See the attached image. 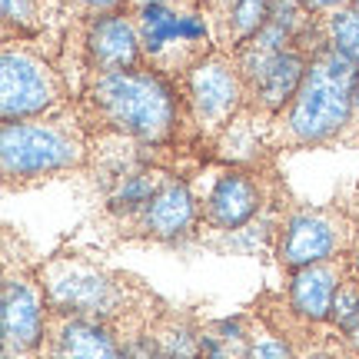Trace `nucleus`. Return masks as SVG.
I'll list each match as a JSON object with an SVG mask.
<instances>
[{
	"label": "nucleus",
	"instance_id": "423d86ee",
	"mask_svg": "<svg viewBox=\"0 0 359 359\" xmlns=\"http://www.w3.org/2000/svg\"><path fill=\"white\" fill-rule=\"evenodd\" d=\"M74 87L40 40H7L0 50V116L4 123L40 120L74 107Z\"/></svg>",
	"mask_w": 359,
	"mask_h": 359
},
{
	"label": "nucleus",
	"instance_id": "9b49d317",
	"mask_svg": "<svg viewBox=\"0 0 359 359\" xmlns=\"http://www.w3.org/2000/svg\"><path fill=\"white\" fill-rule=\"evenodd\" d=\"M70 30L77 37L80 87L87 77H97V74L140 70L143 67L140 30H137V17L130 11L103 13V17H93V20L70 27Z\"/></svg>",
	"mask_w": 359,
	"mask_h": 359
},
{
	"label": "nucleus",
	"instance_id": "0eeeda50",
	"mask_svg": "<svg viewBox=\"0 0 359 359\" xmlns=\"http://www.w3.org/2000/svg\"><path fill=\"white\" fill-rule=\"evenodd\" d=\"M180 97L187 107L193 143L200 147V154L213 160V147L240 120V114L246 110V100H250L246 80L236 60H233V53H210L203 64L180 83Z\"/></svg>",
	"mask_w": 359,
	"mask_h": 359
},
{
	"label": "nucleus",
	"instance_id": "7ed1b4c3",
	"mask_svg": "<svg viewBox=\"0 0 359 359\" xmlns=\"http://www.w3.org/2000/svg\"><path fill=\"white\" fill-rule=\"evenodd\" d=\"M356 80L359 67L326 43L313 57L299 93L263 130L269 154L276 156L293 154V150L336 147L353 123Z\"/></svg>",
	"mask_w": 359,
	"mask_h": 359
},
{
	"label": "nucleus",
	"instance_id": "9d476101",
	"mask_svg": "<svg viewBox=\"0 0 359 359\" xmlns=\"http://www.w3.org/2000/svg\"><path fill=\"white\" fill-rule=\"evenodd\" d=\"M356 230L359 223L349 217L343 206L293 203L280 226V240H276L273 259L290 276V273L313 266V263L346 257L353 240H356Z\"/></svg>",
	"mask_w": 359,
	"mask_h": 359
},
{
	"label": "nucleus",
	"instance_id": "5701e85b",
	"mask_svg": "<svg viewBox=\"0 0 359 359\" xmlns=\"http://www.w3.org/2000/svg\"><path fill=\"white\" fill-rule=\"evenodd\" d=\"M336 147H343V150H359V80H356V103H353V123H349V130L343 133V140L336 143Z\"/></svg>",
	"mask_w": 359,
	"mask_h": 359
},
{
	"label": "nucleus",
	"instance_id": "6e6552de",
	"mask_svg": "<svg viewBox=\"0 0 359 359\" xmlns=\"http://www.w3.org/2000/svg\"><path fill=\"white\" fill-rule=\"evenodd\" d=\"M206 190L200 196V223L206 233H236L266 213L273 200L286 193V183L269 167H223L217 160L206 163Z\"/></svg>",
	"mask_w": 359,
	"mask_h": 359
},
{
	"label": "nucleus",
	"instance_id": "4468645a",
	"mask_svg": "<svg viewBox=\"0 0 359 359\" xmlns=\"http://www.w3.org/2000/svg\"><path fill=\"white\" fill-rule=\"evenodd\" d=\"M40 359H127V353H123V336L114 326L50 313Z\"/></svg>",
	"mask_w": 359,
	"mask_h": 359
},
{
	"label": "nucleus",
	"instance_id": "412c9836",
	"mask_svg": "<svg viewBox=\"0 0 359 359\" xmlns=\"http://www.w3.org/2000/svg\"><path fill=\"white\" fill-rule=\"evenodd\" d=\"M123 336V353L127 359H167L160 349H156L154 336H150V323L147 326H137V330H127Z\"/></svg>",
	"mask_w": 359,
	"mask_h": 359
},
{
	"label": "nucleus",
	"instance_id": "f03ea898",
	"mask_svg": "<svg viewBox=\"0 0 359 359\" xmlns=\"http://www.w3.org/2000/svg\"><path fill=\"white\" fill-rule=\"evenodd\" d=\"M37 276L43 283L50 313L107 323L116 333L147 326L167 309V303L140 276L103 266L70 246L40 259Z\"/></svg>",
	"mask_w": 359,
	"mask_h": 359
},
{
	"label": "nucleus",
	"instance_id": "dca6fc26",
	"mask_svg": "<svg viewBox=\"0 0 359 359\" xmlns=\"http://www.w3.org/2000/svg\"><path fill=\"white\" fill-rule=\"evenodd\" d=\"M50 0H0V24L7 40H43L47 37Z\"/></svg>",
	"mask_w": 359,
	"mask_h": 359
},
{
	"label": "nucleus",
	"instance_id": "a211bd4d",
	"mask_svg": "<svg viewBox=\"0 0 359 359\" xmlns=\"http://www.w3.org/2000/svg\"><path fill=\"white\" fill-rule=\"evenodd\" d=\"M323 24H326V40H330V47L339 50L346 60L359 67V11L349 4V7H339V11L326 13L323 17Z\"/></svg>",
	"mask_w": 359,
	"mask_h": 359
},
{
	"label": "nucleus",
	"instance_id": "393cba45",
	"mask_svg": "<svg viewBox=\"0 0 359 359\" xmlns=\"http://www.w3.org/2000/svg\"><path fill=\"white\" fill-rule=\"evenodd\" d=\"M333 203H336V206H343V210H346L349 217H353V219L359 223V180L353 183V187H346V190L339 193V196H336Z\"/></svg>",
	"mask_w": 359,
	"mask_h": 359
},
{
	"label": "nucleus",
	"instance_id": "aec40b11",
	"mask_svg": "<svg viewBox=\"0 0 359 359\" xmlns=\"http://www.w3.org/2000/svg\"><path fill=\"white\" fill-rule=\"evenodd\" d=\"M50 7H60L70 27H77L93 20V17H103V13L127 11V0H50Z\"/></svg>",
	"mask_w": 359,
	"mask_h": 359
},
{
	"label": "nucleus",
	"instance_id": "bb28decb",
	"mask_svg": "<svg viewBox=\"0 0 359 359\" xmlns=\"http://www.w3.org/2000/svg\"><path fill=\"white\" fill-rule=\"evenodd\" d=\"M156 4H170V0H127V11H143V7H156Z\"/></svg>",
	"mask_w": 359,
	"mask_h": 359
},
{
	"label": "nucleus",
	"instance_id": "39448f33",
	"mask_svg": "<svg viewBox=\"0 0 359 359\" xmlns=\"http://www.w3.org/2000/svg\"><path fill=\"white\" fill-rule=\"evenodd\" d=\"M130 13L137 17L140 30L143 67L170 80L177 90L210 53L219 50L217 27L203 0H170Z\"/></svg>",
	"mask_w": 359,
	"mask_h": 359
},
{
	"label": "nucleus",
	"instance_id": "ddd939ff",
	"mask_svg": "<svg viewBox=\"0 0 359 359\" xmlns=\"http://www.w3.org/2000/svg\"><path fill=\"white\" fill-rule=\"evenodd\" d=\"M349 257H336L326 263H313L286 276V286L280 293V303L286 313L303 326H330L333 299L339 293L343 280L349 276Z\"/></svg>",
	"mask_w": 359,
	"mask_h": 359
},
{
	"label": "nucleus",
	"instance_id": "cd10ccee",
	"mask_svg": "<svg viewBox=\"0 0 359 359\" xmlns=\"http://www.w3.org/2000/svg\"><path fill=\"white\" fill-rule=\"evenodd\" d=\"M353 7H356V11H359V0H353Z\"/></svg>",
	"mask_w": 359,
	"mask_h": 359
},
{
	"label": "nucleus",
	"instance_id": "f8f14e48",
	"mask_svg": "<svg viewBox=\"0 0 359 359\" xmlns=\"http://www.w3.org/2000/svg\"><path fill=\"white\" fill-rule=\"evenodd\" d=\"M203 167L173 173L167 180V187L154 196V203L143 210L137 226L130 230V240H143V243H187V240H196L203 233V223H200V196H196L193 177Z\"/></svg>",
	"mask_w": 359,
	"mask_h": 359
},
{
	"label": "nucleus",
	"instance_id": "4be33fe9",
	"mask_svg": "<svg viewBox=\"0 0 359 359\" xmlns=\"http://www.w3.org/2000/svg\"><path fill=\"white\" fill-rule=\"evenodd\" d=\"M203 7H206V13H210L213 27H217L219 50H226V37H230V17H233L236 0H203Z\"/></svg>",
	"mask_w": 359,
	"mask_h": 359
},
{
	"label": "nucleus",
	"instance_id": "1a4fd4ad",
	"mask_svg": "<svg viewBox=\"0 0 359 359\" xmlns=\"http://www.w3.org/2000/svg\"><path fill=\"white\" fill-rule=\"evenodd\" d=\"M50 323V303L37 276V263L13 253V230L4 233V276H0V336L4 349L37 356Z\"/></svg>",
	"mask_w": 359,
	"mask_h": 359
},
{
	"label": "nucleus",
	"instance_id": "f257e3e1",
	"mask_svg": "<svg viewBox=\"0 0 359 359\" xmlns=\"http://www.w3.org/2000/svg\"><path fill=\"white\" fill-rule=\"evenodd\" d=\"M74 110L90 140L123 137L140 147H180L200 154L187 123V107L180 90L147 67L87 77L74 97Z\"/></svg>",
	"mask_w": 359,
	"mask_h": 359
},
{
	"label": "nucleus",
	"instance_id": "6ab92c4d",
	"mask_svg": "<svg viewBox=\"0 0 359 359\" xmlns=\"http://www.w3.org/2000/svg\"><path fill=\"white\" fill-rule=\"evenodd\" d=\"M356 323H359V276L349 269V276L343 280V286H339V293H336V299H333L330 326L343 336V333H349Z\"/></svg>",
	"mask_w": 359,
	"mask_h": 359
},
{
	"label": "nucleus",
	"instance_id": "a878e982",
	"mask_svg": "<svg viewBox=\"0 0 359 359\" xmlns=\"http://www.w3.org/2000/svg\"><path fill=\"white\" fill-rule=\"evenodd\" d=\"M349 266H353V273L359 276V230H356V240H353V246H349Z\"/></svg>",
	"mask_w": 359,
	"mask_h": 359
},
{
	"label": "nucleus",
	"instance_id": "2eb2a0df",
	"mask_svg": "<svg viewBox=\"0 0 359 359\" xmlns=\"http://www.w3.org/2000/svg\"><path fill=\"white\" fill-rule=\"evenodd\" d=\"M253 333V313H233L200 323V359H246Z\"/></svg>",
	"mask_w": 359,
	"mask_h": 359
},
{
	"label": "nucleus",
	"instance_id": "20e7f679",
	"mask_svg": "<svg viewBox=\"0 0 359 359\" xmlns=\"http://www.w3.org/2000/svg\"><path fill=\"white\" fill-rule=\"evenodd\" d=\"M93 140L77 110L0 127V173L7 190H30L67 173H90Z\"/></svg>",
	"mask_w": 359,
	"mask_h": 359
},
{
	"label": "nucleus",
	"instance_id": "b1692460",
	"mask_svg": "<svg viewBox=\"0 0 359 359\" xmlns=\"http://www.w3.org/2000/svg\"><path fill=\"white\" fill-rule=\"evenodd\" d=\"M303 11H309V13H316V17H326V13H333V11H339V7H349L353 0H296Z\"/></svg>",
	"mask_w": 359,
	"mask_h": 359
},
{
	"label": "nucleus",
	"instance_id": "f3484780",
	"mask_svg": "<svg viewBox=\"0 0 359 359\" xmlns=\"http://www.w3.org/2000/svg\"><path fill=\"white\" fill-rule=\"evenodd\" d=\"M250 313H253V333H250V353H246V359H299V349H296L293 339H286L253 306H250Z\"/></svg>",
	"mask_w": 359,
	"mask_h": 359
}]
</instances>
